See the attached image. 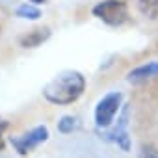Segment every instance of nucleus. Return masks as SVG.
<instances>
[{
  "mask_svg": "<svg viewBox=\"0 0 158 158\" xmlns=\"http://www.w3.org/2000/svg\"><path fill=\"white\" fill-rule=\"evenodd\" d=\"M86 89V78L78 71H63L45 86L43 97L52 104H71L82 97Z\"/></svg>",
  "mask_w": 158,
  "mask_h": 158,
  "instance_id": "f257e3e1",
  "label": "nucleus"
},
{
  "mask_svg": "<svg viewBox=\"0 0 158 158\" xmlns=\"http://www.w3.org/2000/svg\"><path fill=\"white\" fill-rule=\"evenodd\" d=\"M91 13L108 26H121L128 21V6L123 0H104L99 2Z\"/></svg>",
  "mask_w": 158,
  "mask_h": 158,
  "instance_id": "f03ea898",
  "label": "nucleus"
},
{
  "mask_svg": "<svg viewBox=\"0 0 158 158\" xmlns=\"http://www.w3.org/2000/svg\"><path fill=\"white\" fill-rule=\"evenodd\" d=\"M123 102V93L121 91H110L106 93L95 106V123L97 128H108L112 121L115 119L119 108Z\"/></svg>",
  "mask_w": 158,
  "mask_h": 158,
  "instance_id": "7ed1b4c3",
  "label": "nucleus"
},
{
  "mask_svg": "<svg viewBox=\"0 0 158 158\" xmlns=\"http://www.w3.org/2000/svg\"><path fill=\"white\" fill-rule=\"evenodd\" d=\"M47 139H48V128H47L45 125H39V127H35V128H32V130H28V132H24V134H21V136L11 138L10 143L13 145V149H15L21 156H26V154H30L35 147H39L41 143H45Z\"/></svg>",
  "mask_w": 158,
  "mask_h": 158,
  "instance_id": "20e7f679",
  "label": "nucleus"
},
{
  "mask_svg": "<svg viewBox=\"0 0 158 158\" xmlns=\"http://www.w3.org/2000/svg\"><path fill=\"white\" fill-rule=\"evenodd\" d=\"M128 115H130V108L128 104L123 106V114L121 117L117 119V125L112 127L108 132H101V138H104L106 141H112V143H117L123 151H130V139H128Z\"/></svg>",
  "mask_w": 158,
  "mask_h": 158,
  "instance_id": "39448f33",
  "label": "nucleus"
},
{
  "mask_svg": "<svg viewBox=\"0 0 158 158\" xmlns=\"http://www.w3.org/2000/svg\"><path fill=\"white\" fill-rule=\"evenodd\" d=\"M127 78L130 84H141V82L152 80V78H158V61H149L145 65L132 69Z\"/></svg>",
  "mask_w": 158,
  "mask_h": 158,
  "instance_id": "423d86ee",
  "label": "nucleus"
},
{
  "mask_svg": "<svg viewBox=\"0 0 158 158\" xmlns=\"http://www.w3.org/2000/svg\"><path fill=\"white\" fill-rule=\"evenodd\" d=\"M48 37H50V30H48V28H35V30L28 32L26 35H23V37L19 39V43H21V47H24V48H35V47L43 45Z\"/></svg>",
  "mask_w": 158,
  "mask_h": 158,
  "instance_id": "0eeeda50",
  "label": "nucleus"
},
{
  "mask_svg": "<svg viewBox=\"0 0 158 158\" xmlns=\"http://www.w3.org/2000/svg\"><path fill=\"white\" fill-rule=\"evenodd\" d=\"M138 8H139L141 15H145L149 19L158 17V0H138Z\"/></svg>",
  "mask_w": 158,
  "mask_h": 158,
  "instance_id": "6e6552de",
  "label": "nucleus"
},
{
  "mask_svg": "<svg viewBox=\"0 0 158 158\" xmlns=\"http://www.w3.org/2000/svg\"><path fill=\"white\" fill-rule=\"evenodd\" d=\"M15 15H17V17H21V19L35 21V19H39V17H41V10H39V8H35V6H32V4H23V6H19V8L15 10Z\"/></svg>",
  "mask_w": 158,
  "mask_h": 158,
  "instance_id": "1a4fd4ad",
  "label": "nucleus"
},
{
  "mask_svg": "<svg viewBox=\"0 0 158 158\" xmlns=\"http://www.w3.org/2000/svg\"><path fill=\"white\" fill-rule=\"evenodd\" d=\"M78 127H80V123H78V119L74 115H63L60 121H58V130L61 134H71L73 130H76Z\"/></svg>",
  "mask_w": 158,
  "mask_h": 158,
  "instance_id": "9d476101",
  "label": "nucleus"
},
{
  "mask_svg": "<svg viewBox=\"0 0 158 158\" xmlns=\"http://www.w3.org/2000/svg\"><path fill=\"white\" fill-rule=\"evenodd\" d=\"M139 156L141 158H158V149L152 147V145H143Z\"/></svg>",
  "mask_w": 158,
  "mask_h": 158,
  "instance_id": "9b49d317",
  "label": "nucleus"
},
{
  "mask_svg": "<svg viewBox=\"0 0 158 158\" xmlns=\"http://www.w3.org/2000/svg\"><path fill=\"white\" fill-rule=\"evenodd\" d=\"M8 127H10V123H8L6 119L0 117V151L4 149V130H6Z\"/></svg>",
  "mask_w": 158,
  "mask_h": 158,
  "instance_id": "f8f14e48",
  "label": "nucleus"
},
{
  "mask_svg": "<svg viewBox=\"0 0 158 158\" xmlns=\"http://www.w3.org/2000/svg\"><path fill=\"white\" fill-rule=\"evenodd\" d=\"M28 2H35V4H43L45 0H28Z\"/></svg>",
  "mask_w": 158,
  "mask_h": 158,
  "instance_id": "ddd939ff",
  "label": "nucleus"
}]
</instances>
